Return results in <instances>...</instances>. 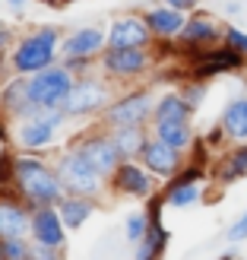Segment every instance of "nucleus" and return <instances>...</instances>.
Returning a JSON list of instances; mask_svg holds the SVG:
<instances>
[{"instance_id":"f257e3e1","label":"nucleus","mask_w":247,"mask_h":260,"mask_svg":"<svg viewBox=\"0 0 247 260\" xmlns=\"http://www.w3.org/2000/svg\"><path fill=\"white\" fill-rule=\"evenodd\" d=\"M16 178H19L22 193L32 200V206L60 200V181L51 175L42 162H35V159H19V162H16Z\"/></svg>"},{"instance_id":"f03ea898","label":"nucleus","mask_w":247,"mask_h":260,"mask_svg":"<svg viewBox=\"0 0 247 260\" xmlns=\"http://www.w3.org/2000/svg\"><path fill=\"white\" fill-rule=\"evenodd\" d=\"M70 89H73L70 73H67V70H60V67H54V70H38V73H35V80L25 86V95H29L32 105L57 108V105H63V102H67Z\"/></svg>"},{"instance_id":"7ed1b4c3","label":"nucleus","mask_w":247,"mask_h":260,"mask_svg":"<svg viewBox=\"0 0 247 260\" xmlns=\"http://www.w3.org/2000/svg\"><path fill=\"white\" fill-rule=\"evenodd\" d=\"M54 32L45 29L42 35H32V38H25V42L19 45L16 51V57H13V67H16L19 73H38V70H45L48 63H51V54H54Z\"/></svg>"},{"instance_id":"20e7f679","label":"nucleus","mask_w":247,"mask_h":260,"mask_svg":"<svg viewBox=\"0 0 247 260\" xmlns=\"http://www.w3.org/2000/svg\"><path fill=\"white\" fill-rule=\"evenodd\" d=\"M247 63V57L235 48H213V51H200L197 54V80H206V76H219V73H238Z\"/></svg>"},{"instance_id":"39448f33","label":"nucleus","mask_w":247,"mask_h":260,"mask_svg":"<svg viewBox=\"0 0 247 260\" xmlns=\"http://www.w3.org/2000/svg\"><path fill=\"white\" fill-rule=\"evenodd\" d=\"M60 178H63V184H67L73 193L98 190V172H95V165L89 162L83 152H73V155H67V159L60 162Z\"/></svg>"},{"instance_id":"423d86ee","label":"nucleus","mask_w":247,"mask_h":260,"mask_svg":"<svg viewBox=\"0 0 247 260\" xmlns=\"http://www.w3.org/2000/svg\"><path fill=\"white\" fill-rule=\"evenodd\" d=\"M139 155H143V162H146L149 172L159 175V178H174V175L181 172V149L168 146V143L159 140V137L143 143Z\"/></svg>"},{"instance_id":"0eeeda50","label":"nucleus","mask_w":247,"mask_h":260,"mask_svg":"<svg viewBox=\"0 0 247 260\" xmlns=\"http://www.w3.org/2000/svg\"><path fill=\"white\" fill-rule=\"evenodd\" d=\"M149 111H152V95L149 92H133V95H127L118 105L108 108V121L114 127H139L149 118Z\"/></svg>"},{"instance_id":"6e6552de","label":"nucleus","mask_w":247,"mask_h":260,"mask_svg":"<svg viewBox=\"0 0 247 260\" xmlns=\"http://www.w3.org/2000/svg\"><path fill=\"white\" fill-rule=\"evenodd\" d=\"M222 32L225 29H219L206 13H197V16H187L184 29H181V42H184V48H209L222 38Z\"/></svg>"},{"instance_id":"1a4fd4ad","label":"nucleus","mask_w":247,"mask_h":260,"mask_svg":"<svg viewBox=\"0 0 247 260\" xmlns=\"http://www.w3.org/2000/svg\"><path fill=\"white\" fill-rule=\"evenodd\" d=\"M149 22L146 19H136V16H130V19H121V22H114V29L108 35V45L111 48H143V45H149Z\"/></svg>"},{"instance_id":"9d476101","label":"nucleus","mask_w":247,"mask_h":260,"mask_svg":"<svg viewBox=\"0 0 247 260\" xmlns=\"http://www.w3.org/2000/svg\"><path fill=\"white\" fill-rule=\"evenodd\" d=\"M89 162L95 165V172L98 175H108V172H118V162H121V149H118V143L114 140H89L86 146L80 149Z\"/></svg>"},{"instance_id":"9b49d317","label":"nucleus","mask_w":247,"mask_h":260,"mask_svg":"<svg viewBox=\"0 0 247 260\" xmlns=\"http://www.w3.org/2000/svg\"><path fill=\"white\" fill-rule=\"evenodd\" d=\"M105 67L114 76H133L146 70V54H143V48H111L105 54Z\"/></svg>"},{"instance_id":"f8f14e48","label":"nucleus","mask_w":247,"mask_h":260,"mask_svg":"<svg viewBox=\"0 0 247 260\" xmlns=\"http://www.w3.org/2000/svg\"><path fill=\"white\" fill-rule=\"evenodd\" d=\"M219 124L225 127V134L231 140L244 143L247 140V95H235L228 102V105L222 108V118H219Z\"/></svg>"},{"instance_id":"ddd939ff","label":"nucleus","mask_w":247,"mask_h":260,"mask_svg":"<svg viewBox=\"0 0 247 260\" xmlns=\"http://www.w3.org/2000/svg\"><path fill=\"white\" fill-rule=\"evenodd\" d=\"M114 184H118V190L133 193V197H149V190H152L149 175L143 172L139 165H133V162L118 165V172H114Z\"/></svg>"},{"instance_id":"4468645a","label":"nucleus","mask_w":247,"mask_h":260,"mask_svg":"<svg viewBox=\"0 0 247 260\" xmlns=\"http://www.w3.org/2000/svg\"><path fill=\"white\" fill-rule=\"evenodd\" d=\"M32 232H35V238L42 244H48V248H60V244H63V219L57 213H51V210L35 213Z\"/></svg>"},{"instance_id":"2eb2a0df","label":"nucleus","mask_w":247,"mask_h":260,"mask_svg":"<svg viewBox=\"0 0 247 260\" xmlns=\"http://www.w3.org/2000/svg\"><path fill=\"white\" fill-rule=\"evenodd\" d=\"M101 102H105V89H101L98 83H80V86H73L70 89V95H67V111L70 114H80V111H92L98 108Z\"/></svg>"},{"instance_id":"dca6fc26","label":"nucleus","mask_w":247,"mask_h":260,"mask_svg":"<svg viewBox=\"0 0 247 260\" xmlns=\"http://www.w3.org/2000/svg\"><path fill=\"white\" fill-rule=\"evenodd\" d=\"M146 22H149V29H152L155 35H181L187 16H184V10H174V7L165 4V7H159V10H152L149 16H146Z\"/></svg>"},{"instance_id":"f3484780","label":"nucleus","mask_w":247,"mask_h":260,"mask_svg":"<svg viewBox=\"0 0 247 260\" xmlns=\"http://www.w3.org/2000/svg\"><path fill=\"white\" fill-rule=\"evenodd\" d=\"M216 178L222 181V184H235V181L247 178V140H244V143H238V146L231 149L222 162H219Z\"/></svg>"},{"instance_id":"a211bd4d","label":"nucleus","mask_w":247,"mask_h":260,"mask_svg":"<svg viewBox=\"0 0 247 260\" xmlns=\"http://www.w3.org/2000/svg\"><path fill=\"white\" fill-rule=\"evenodd\" d=\"M155 137L165 140L168 146L181 149V152L193 146V130H190V121H159V124H155Z\"/></svg>"},{"instance_id":"6ab92c4d","label":"nucleus","mask_w":247,"mask_h":260,"mask_svg":"<svg viewBox=\"0 0 247 260\" xmlns=\"http://www.w3.org/2000/svg\"><path fill=\"white\" fill-rule=\"evenodd\" d=\"M190 114H193V108L184 102V95L168 92V95L159 99V105H155V124L159 121H190Z\"/></svg>"},{"instance_id":"aec40b11","label":"nucleus","mask_w":247,"mask_h":260,"mask_svg":"<svg viewBox=\"0 0 247 260\" xmlns=\"http://www.w3.org/2000/svg\"><path fill=\"white\" fill-rule=\"evenodd\" d=\"M165 244H168V232L162 225H149V232L143 235L139 248H136V260H159Z\"/></svg>"},{"instance_id":"412c9836","label":"nucleus","mask_w":247,"mask_h":260,"mask_svg":"<svg viewBox=\"0 0 247 260\" xmlns=\"http://www.w3.org/2000/svg\"><path fill=\"white\" fill-rule=\"evenodd\" d=\"M25 232V213L16 203H0V238H19Z\"/></svg>"},{"instance_id":"4be33fe9","label":"nucleus","mask_w":247,"mask_h":260,"mask_svg":"<svg viewBox=\"0 0 247 260\" xmlns=\"http://www.w3.org/2000/svg\"><path fill=\"white\" fill-rule=\"evenodd\" d=\"M101 42H105V35L98 29H83L67 42V54L70 57H86V54H92V51H98Z\"/></svg>"},{"instance_id":"5701e85b","label":"nucleus","mask_w":247,"mask_h":260,"mask_svg":"<svg viewBox=\"0 0 247 260\" xmlns=\"http://www.w3.org/2000/svg\"><path fill=\"white\" fill-rule=\"evenodd\" d=\"M89 213H92V203L83 200V197L60 203V219H63V225H70V229H80L86 219H89Z\"/></svg>"},{"instance_id":"b1692460","label":"nucleus","mask_w":247,"mask_h":260,"mask_svg":"<svg viewBox=\"0 0 247 260\" xmlns=\"http://www.w3.org/2000/svg\"><path fill=\"white\" fill-rule=\"evenodd\" d=\"M197 200H200L197 181H190V184H174V181H171V187H168V193H165L168 206H193Z\"/></svg>"},{"instance_id":"393cba45","label":"nucleus","mask_w":247,"mask_h":260,"mask_svg":"<svg viewBox=\"0 0 247 260\" xmlns=\"http://www.w3.org/2000/svg\"><path fill=\"white\" fill-rule=\"evenodd\" d=\"M51 130H54L51 121H32L29 127L22 130L19 143H22V146H48V143H51Z\"/></svg>"},{"instance_id":"a878e982","label":"nucleus","mask_w":247,"mask_h":260,"mask_svg":"<svg viewBox=\"0 0 247 260\" xmlns=\"http://www.w3.org/2000/svg\"><path fill=\"white\" fill-rule=\"evenodd\" d=\"M114 143H118V149L121 155H133L143 149V134H139V127H118V137H114Z\"/></svg>"},{"instance_id":"bb28decb","label":"nucleus","mask_w":247,"mask_h":260,"mask_svg":"<svg viewBox=\"0 0 247 260\" xmlns=\"http://www.w3.org/2000/svg\"><path fill=\"white\" fill-rule=\"evenodd\" d=\"M146 232H149V216H143V213H133V216L127 219V238L133 241V244H139Z\"/></svg>"},{"instance_id":"cd10ccee","label":"nucleus","mask_w":247,"mask_h":260,"mask_svg":"<svg viewBox=\"0 0 247 260\" xmlns=\"http://www.w3.org/2000/svg\"><path fill=\"white\" fill-rule=\"evenodd\" d=\"M222 42H225L228 48L241 51V54L247 57V32H244V29H235V25H225V32H222Z\"/></svg>"},{"instance_id":"c85d7f7f","label":"nucleus","mask_w":247,"mask_h":260,"mask_svg":"<svg viewBox=\"0 0 247 260\" xmlns=\"http://www.w3.org/2000/svg\"><path fill=\"white\" fill-rule=\"evenodd\" d=\"M29 257V248L19 238H7L4 241V260H25Z\"/></svg>"},{"instance_id":"c756f323","label":"nucleus","mask_w":247,"mask_h":260,"mask_svg":"<svg viewBox=\"0 0 247 260\" xmlns=\"http://www.w3.org/2000/svg\"><path fill=\"white\" fill-rule=\"evenodd\" d=\"M203 99H206V86H203V83H190V86L184 89V102H187L190 108H200Z\"/></svg>"},{"instance_id":"7c9ffc66","label":"nucleus","mask_w":247,"mask_h":260,"mask_svg":"<svg viewBox=\"0 0 247 260\" xmlns=\"http://www.w3.org/2000/svg\"><path fill=\"white\" fill-rule=\"evenodd\" d=\"M244 238H247V213L228 229V241H231V244H238V241H244Z\"/></svg>"},{"instance_id":"2f4dec72","label":"nucleus","mask_w":247,"mask_h":260,"mask_svg":"<svg viewBox=\"0 0 247 260\" xmlns=\"http://www.w3.org/2000/svg\"><path fill=\"white\" fill-rule=\"evenodd\" d=\"M165 4H168V7H174V10H193V7L200 4V0H165Z\"/></svg>"},{"instance_id":"473e14b6","label":"nucleus","mask_w":247,"mask_h":260,"mask_svg":"<svg viewBox=\"0 0 247 260\" xmlns=\"http://www.w3.org/2000/svg\"><path fill=\"white\" fill-rule=\"evenodd\" d=\"M54 251H57V248H48V244H42V251H35V260H57Z\"/></svg>"},{"instance_id":"72a5a7b5","label":"nucleus","mask_w":247,"mask_h":260,"mask_svg":"<svg viewBox=\"0 0 247 260\" xmlns=\"http://www.w3.org/2000/svg\"><path fill=\"white\" fill-rule=\"evenodd\" d=\"M48 4H70V0H48Z\"/></svg>"},{"instance_id":"f704fd0d","label":"nucleus","mask_w":247,"mask_h":260,"mask_svg":"<svg viewBox=\"0 0 247 260\" xmlns=\"http://www.w3.org/2000/svg\"><path fill=\"white\" fill-rule=\"evenodd\" d=\"M219 260H235V257H231V254H225V257H219Z\"/></svg>"},{"instance_id":"c9c22d12","label":"nucleus","mask_w":247,"mask_h":260,"mask_svg":"<svg viewBox=\"0 0 247 260\" xmlns=\"http://www.w3.org/2000/svg\"><path fill=\"white\" fill-rule=\"evenodd\" d=\"M10 4H13V7H19V4H22V0H10Z\"/></svg>"},{"instance_id":"e433bc0d","label":"nucleus","mask_w":247,"mask_h":260,"mask_svg":"<svg viewBox=\"0 0 247 260\" xmlns=\"http://www.w3.org/2000/svg\"><path fill=\"white\" fill-rule=\"evenodd\" d=\"M4 42H7V35H4V32H0V45H4Z\"/></svg>"}]
</instances>
